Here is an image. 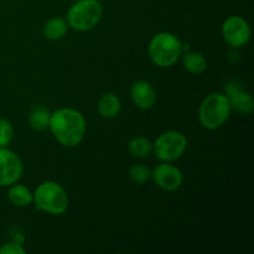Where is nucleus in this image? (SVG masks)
<instances>
[{
  "instance_id": "obj_1",
  "label": "nucleus",
  "mask_w": 254,
  "mask_h": 254,
  "mask_svg": "<svg viewBox=\"0 0 254 254\" xmlns=\"http://www.w3.org/2000/svg\"><path fill=\"white\" fill-rule=\"evenodd\" d=\"M55 139L66 148H74L84 139L86 118L74 108H60L51 113L49 126Z\"/></svg>"
},
{
  "instance_id": "obj_2",
  "label": "nucleus",
  "mask_w": 254,
  "mask_h": 254,
  "mask_svg": "<svg viewBox=\"0 0 254 254\" xmlns=\"http://www.w3.org/2000/svg\"><path fill=\"white\" fill-rule=\"evenodd\" d=\"M184 46L176 35L171 32H159L150 40L148 54L151 62L161 68H168L175 64L183 55Z\"/></svg>"
},
{
  "instance_id": "obj_3",
  "label": "nucleus",
  "mask_w": 254,
  "mask_h": 254,
  "mask_svg": "<svg viewBox=\"0 0 254 254\" xmlns=\"http://www.w3.org/2000/svg\"><path fill=\"white\" fill-rule=\"evenodd\" d=\"M32 195L35 208L42 212L59 216L66 212L68 208V195L66 190L55 181L41 183L35 189Z\"/></svg>"
},
{
  "instance_id": "obj_4",
  "label": "nucleus",
  "mask_w": 254,
  "mask_h": 254,
  "mask_svg": "<svg viewBox=\"0 0 254 254\" xmlns=\"http://www.w3.org/2000/svg\"><path fill=\"white\" fill-rule=\"evenodd\" d=\"M232 109L225 93H211L201 102L198 108V121L203 128L216 130L225 126L230 118Z\"/></svg>"
},
{
  "instance_id": "obj_5",
  "label": "nucleus",
  "mask_w": 254,
  "mask_h": 254,
  "mask_svg": "<svg viewBox=\"0 0 254 254\" xmlns=\"http://www.w3.org/2000/svg\"><path fill=\"white\" fill-rule=\"evenodd\" d=\"M103 6L99 0H77L67 11L66 21L68 27L79 32L94 29L101 21Z\"/></svg>"
},
{
  "instance_id": "obj_6",
  "label": "nucleus",
  "mask_w": 254,
  "mask_h": 254,
  "mask_svg": "<svg viewBox=\"0 0 254 254\" xmlns=\"http://www.w3.org/2000/svg\"><path fill=\"white\" fill-rule=\"evenodd\" d=\"M188 148V138L179 130H168L160 134L153 144V151L160 161L173 163L179 160Z\"/></svg>"
},
{
  "instance_id": "obj_7",
  "label": "nucleus",
  "mask_w": 254,
  "mask_h": 254,
  "mask_svg": "<svg viewBox=\"0 0 254 254\" xmlns=\"http://www.w3.org/2000/svg\"><path fill=\"white\" fill-rule=\"evenodd\" d=\"M222 36L235 49L246 46L251 40V27L247 20L238 15L228 16L222 24Z\"/></svg>"
},
{
  "instance_id": "obj_8",
  "label": "nucleus",
  "mask_w": 254,
  "mask_h": 254,
  "mask_svg": "<svg viewBox=\"0 0 254 254\" xmlns=\"http://www.w3.org/2000/svg\"><path fill=\"white\" fill-rule=\"evenodd\" d=\"M22 161L16 153L0 146V186L6 188L17 183L22 175Z\"/></svg>"
},
{
  "instance_id": "obj_9",
  "label": "nucleus",
  "mask_w": 254,
  "mask_h": 254,
  "mask_svg": "<svg viewBox=\"0 0 254 254\" xmlns=\"http://www.w3.org/2000/svg\"><path fill=\"white\" fill-rule=\"evenodd\" d=\"M151 179L158 188L164 191H176L184 181L183 173L171 163H160L151 170Z\"/></svg>"
},
{
  "instance_id": "obj_10",
  "label": "nucleus",
  "mask_w": 254,
  "mask_h": 254,
  "mask_svg": "<svg viewBox=\"0 0 254 254\" xmlns=\"http://www.w3.org/2000/svg\"><path fill=\"white\" fill-rule=\"evenodd\" d=\"M225 94L228 98L232 111L242 116H251L254 109L252 96L242 88L238 81H231L226 84Z\"/></svg>"
},
{
  "instance_id": "obj_11",
  "label": "nucleus",
  "mask_w": 254,
  "mask_h": 254,
  "mask_svg": "<svg viewBox=\"0 0 254 254\" xmlns=\"http://www.w3.org/2000/svg\"><path fill=\"white\" fill-rule=\"evenodd\" d=\"M130 98L139 109L148 111L156 103V92L148 81H136L130 88Z\"/></svg>"
},
{
  "instance_id": "obj_12",
  "label": "nucleus",
  "mask_w": 254,
  "mask_h": 254,
  "mask_svg": "<svg viewBox=\"0 0 254 254\" xmlns=\"http://www.w3.org/2000/svg\"><path fill=\"white\" fill-rule=\"evenodd\" d=\"M97 109L101 117L106 119H112L119 114L122 109V102L121 98L117 96L116 93H104L101 98L98 99L97 103Z\"/></svg>"
},
{
  "instance_id": "obj_13",
  "label": "nucleus",
  "mask_w": 254,
  "mask_h": 254,
  "mask_svg": "<svg viewBox=\"0 0 254 254\" xmlns=\"http://www.w3.org/2000/svg\"><path fill=\"white\" fill-rule=\"evenodd\" d=\"M67 31H68V24H67L66 19H64V17H51L42 26V35L47 40H51V41L64 39L66 36Z\"/></svg>"
},
{
  "instance_id": "obj_14",
  "label": "nucleus",
  "mask_w": 254,
  "mask_h": 254,
  "mask_svg": "<svg viewBox=\"0 0 254 254\" xmlns=\"http://www.w3.org/2000/svg\"><path fill=\"white\" fill-rule=\"evenodd\" d=\"M7 188H9L7 198L15 207H27V206L32 205L34 195L26 186L19 185V184L15 183L12 185L7 186Z\"/></svg>"
},
{
  "instance_id": "obj_15",
  "label": "nucleus",
  "mask_w": 254,
  "mask_h": 254,
  "mask_svg": "<svg viewBox=\"0 0 254 254\" xmlns=\"http://www.w3.org/2000/svg\"><path fill=\"white\" fill-rule=\"evenodd\" d=\"M184 68L192 74H200L207 68V60L201 52H186L183 56Z\"/></svg>"
},
{
  "instance_id": "obj_16",
  "label": "nucleus",
  "mask_w": 254,
  "mask_h": 254,
  "mask_svg": "<svg viewBox=\"0 0 254 254\" xmlns=\"http://www.w3.org/2000/svg\"><path fill=\"white\" fill-rule=\"evenodd\" d=\"M128 151L133 158L145 159L153 153V143L145 136H135L129 141Z\"/></svg>"
},
{
  "instance_id": "obj_17",
  "label": "nucleus",
  "mask_w": 254,
  "mask_h": 254,
  "mask_svg": "<svg viewBox=\"0 0 254 254\" xmlns=\"http://www.w3.org/2000/svg\"><path fill=\"white\" fill-rule=\"evenodd\" d=\"M51 113L49 109L45 107H36L32 109L29 114V123L32 129L35 130H45L49 128L50 121H51Z\"/></svg>"
},
{
  "instance_id": "obj_18",
  "label": "nucleus",
  "mask_w": 254,
  "mask_h": 254,
  "mask_svg": "<svg viewBox=\"0 0 254 254\" xmlns=\"http://www.w3.org/2000/svg\"><path fill=\"white\" fill-rule=\"evenodd\" d=\"M129 178L133 183L143 185L151 179V170L144 164H134L129 169Z\"/></svg>"
},
{
  "instance_id": "obj_19",
  "label": "nucleus",
  "mask_w": 254,
  "mask_h": 254,
  "mask_svg": "<svg viewBox=\"0 0 254 254\" xmlns=\"http://www.w3.org/2000/svg\"><path fill=\"white\" fill-rule=\"evenodd\" d=\"M14 138V128L7 119L0 118V146H7Z\"/></svg>"
},
{
  "instance_id": "obj_20",
  "label": "nucleus",
  "mask_w": 254,
  "mask_h": 254,
  "mask_svg": "<svg viewBox=\"0 0 254 254\" xmlns=\"http://www.w3.org/2000/svg\"><path fill=\"white\" fill-rule=\"evenodd\" d=\"M26 251L22 247L21 243H17L15 241L7 242L0 247V254H25Z\"/></svg>"
},
{
  "instance_id": "obj_21",
  "label": "nucleus",
  "mask_w": 254,
  "mask_h": 254,
  "mask_svg": "<svg viewBox=\"0 0 254 254\" xmlns=\"http://www.w3.org/2000/svg\"><path fill=\"white\" fill-rule=\"evenodd\" d=\"M72 1H77V0H72Z\"/></svg>"
}]
</instances>
